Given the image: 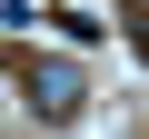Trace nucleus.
I'll return each mask as SVG.
<instances>
[{"mask_svg": "<svg viewBox=\"0 0 149 139\" xmlns=\"http://www.w3.org/2000/svg\"><path fill=\"white\" fill-rule=\"evenodd\" d=\"M30 99H40V119H80V109H90L80 60H30Z\"/></svg>", "mask_w": 149, "mask_h": 139, "instance_id": "nucleus-1", "label": "nucleus"}]
</instances>
